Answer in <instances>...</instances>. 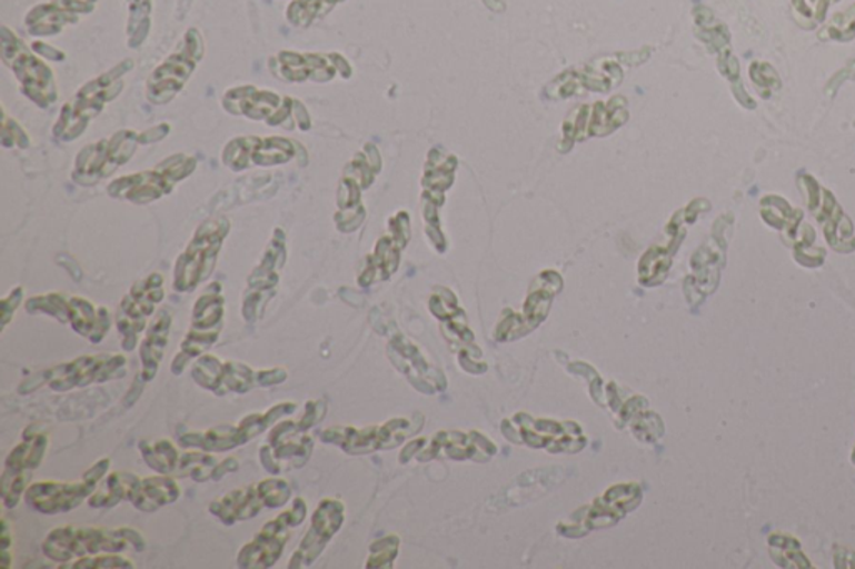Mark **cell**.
<instances>
[{"label":"cell","mask_w":855,"mask_h":569,"mask_svg":"<svg viewBox=\"0 0 855 569\" xmlns=\"http://www.w3.org/2000/svg\"><path fill=\"white\" fill-rule=\"evenodd\" d=\"M291 498V485L285 478L271 476L226 492L221 498L209 502V512L222 525L232 526L258 518L262 509L285 508Z\"/></svg>","instance_id":"13"},{"label":"cell","mask_w":855,"mask_h":569,"mask_svg":"<svg viewBox=\"0 0 855 569\" xmlns=\"http://www.w3.org/2000/svg\"><path fill=\"white\" fill-rule=\"evenodd\" d=\"M221 106L228 114L265 122L269 128L301 132L311 131L312 128L311 114L305 102L291 96L278 94L271 89L252 84L235 86L222 94Z\"/></svg>","instance_id":"4"},{"label":"cell","mask_w":855,"mask_h":569,"mask_svg":"<svg viewBox=\"0 0 855 569\" xmlns=\"http://www.w3.org/2000/svg\"><path fill=\"white\" fill-rule=\"evenodd\" d=\"M838 0H791L792 18L801 28L814 29L827 18L828 9Z\"/></svg>","instance_id":"36"},{"label":"cell","mask_w":855,"mask_h":569,"mask_svg":"<svg viewBox=\"0 0 855 569\" xmlns=\"http://www.w3.org/2000/svg\"><path fill=\"white\" fill-rule=\"evenodd\" d=\"M138 448L139 451H141L146 465H148L152 471L159 472V475L175 476L176 469H178L179 459H181V452L178 451V448H176V445L171 439L162 438L156 439V441L141 439Z\"/></svg>","instance_id":"33"},{"label":"cell","mask_w":855,"mask_h":569,"mask_svg":"<svg viewBox=\"0 0 855 569\" xmlns=\"http://www.w3.org/2000/svg\"><path fill=\"white\" fill-rule=\"evenodd\" d=\"M146 548L145 536L131 526H58L48 532L41 545L42 555L54 566L105 552H126L128 549L142 552Z\"/></svg>","instance_id":"1"},{"label":"cell","mask_w":855,"mask_h":569,"mask_svg":"<svg viewBox=\"0 0 855 569\" xmlns=\"http://www.w3.org/2000/svg\"><path fill=\"white\" fill-rule=\"evenodd\" d=\"M181 486L172 475L139 476L129 492L128 501L141 512H155L175 505L181 498Z\"/></svg>","instance_id":"29"},{"label":"cell","mask_w":855,"mask_h":569,"mask_svg":"<svg viewBox=\"0 0 855 569\" xmlns=\"http://www.w3.org/2000/svg\"><path fill=\"white\" fill-rule=\"evenodd\" d=\"M0 146L4 149H19L26 151L31 146L28 131L9 116L6 106H2V131H0Z\"/></svg>","instance_id":"39"},{"label":"cell","mask_w":855,"mask_h":569,"mask_svg":"<svg viewBox=\"0 0 855 569\" xmlns=\"http://www.w3.org/2000/svg\"><path fill=\"white\" fill-rule=\"evenodd\" d=\"M226 298L221 282L212 281L192 305L191 325L171 362L172 375L181 376L189 362L206 355L225 328Z\"/></svg>","instance_id":"9"},{"label":"cell","mask_w":855,"mask_h":569,"mask_svg":"<svg viewBox=\"0 0 855 569\" xmlns=\"http://www.w3.org/2000/svg\"><path fill=\"white\" fill-rule=\"evenodd\" d=\"M111 469V458L96 461L79 481H32L24 495L26 505L41 515L54 516L74 511L88 502Z\"/></svg>","instance_id":"15"},{"label":"cell","mask_w":855,"mask_h":569,"mask_svg":"<svg viewBox=\"0 0 855 569\" xmlns=\"http://www.w3.org/2000/svg\"><path fill=\"white\" fill-rule=\"evenodd\" d=\"M409 422L405 419H392L382 426L355 428V426H331L321 431L319 439L325 445H335L348 455H369L379 449L398 446L408 431Z\"/></svg>","instance_id":"25"},{"label":"cell","mask_w":855,"mask_h":569,"mask_svg":"<svg viewBox=\"0 0 855 569\" xmlns=\"http://www.w3.org/2000/svg\"><path fill=\"white\" fill-rule=\"evenodd\" d=\"M797 182L805 194L808 209L824 229L825 239L831 248L837 252L855 251L854 226L835 201L834 194L822 188L812 176L801 174Z\"/></svg>","instance_id":"22"},{"label":"cell","mask_w":855,"mask_h":569,"mask_svg":"<svg viewBox=\"0 0 855 569\" xmlns=\"http://www.w3.org/2000/svg\"><path fill=\"white\" fill-rule=\"evenodd\" d=\"M361 186L351 176H342L338 188V212L335 216L336 226L341 232H352L365 221V209L361 204Z\"/></svg>","instance_id":"31"},{"label":"cell","mask_w":855,"mask_h":569,"mask_svg":"<svg viewBox=\"0 0 855 569\" xmlns=\"http://www.w3.org/2000/svg\"><path fill=\"white\" fill-rule=\"evenodd\" d=\"M135 69L132 59L116 64L91 79L62 104L52 136L61 142H74L88 131L89 124L102 114L106 106L119 98L126 88V76Z\"/></svg>","instance_id":"2"},{"label":"cell","mask_w":855,"mask_h":569,"mask_svg":"<svg viewBox=\"0 0 855 569\" xmlns=\"http://www.w3.org/2000/svg\"><path fill=\"white\" fill-rule=\"evenodd\" d=\"M22 301H24V288H22V286H16L8 296L2 298V302H0V322H2L0 329H2V331H6L9 322L14 319V315L18 312Z\"/></svg>","instance_id":"43"},{"label":"cell","mask_w":855,"mask_h":569,"mask_svg":"<svg viewBox=\"0 0 855 569\" xmlns=\"http://www.w3.org/2000/svg\"><path fill=\"white\" fill-rule=\"evenodd\" d=\"M298 405L292 401H282L271 406L265 412H251L239 419L236 425L216 426L206 431H191L179 436L178 445L185 449H201V451L222 452L235 451L241 446L248 445L252 439L268 432L279 419L292 416Z\"/></svg>","instance_id":"10"},{"label":"cell","mask_w":855,"mask_h":569,"mask_svg":"<svg viewBox=\"0 0 855 569\" xmlns=\"http://www.w3.org/2000/svg\"><path fill=\"white\" fill-rule=\"evenodd\" d=\"M141 146H145L142 132L135 129H119L109 138L84 146L76 156L71 171L72 182L81 188L98 186L128 164Z\"/></svg>","instance_id":"11"},{"label":"cell","mask_w":855,"mask_h":569,"mask_svg":"<svg viewBox=\"0 0 855 569\" xmlns=\"http://www.w3.org/2000/svg\"><path fill=\"white\" fill-rule=\"evenodd\" d=\"M172 322H175V315H172L171 309H159L152 318L151 325L146 329L145 338L139 342V359H141L139 376L145 382L155 381L156 376H158L159 366H161L166 349H168Z\"/></svg>","instance_id":"28"},{"label":"cell","mask_w":855,"mask_h":569,"mask_svg":"<svg viewBox=\"0 0 855 569\" xmlns=\"http://www.w3.org/2000/svg\"><path fill=\"white\" fill-rule=\"evenodd\" d=\"M342 0H291L286 19L292 28L306 29L326 18Z\"/></svg>","instance_id":"34"},{"label":"cell","mask_w":855,"mask_h":569,"mask_svg":"<svg viewBox=\"0 0 855 569\" xmlns=\"http://www.w3.org/2000/svg\"><path fill=\"white\" fill-rule=\"evenodd\" d=\"M0 58L18 79L22 96L42 111L58 102V79L51 66L8 26L0 28Z\"/></svg>","instance_id":"8"},{"label":"cell","mask_w":855,"mask_h":569,"mask_svg":"<svg viewBox=\"0 0 855 569\" xmlns=\"http://www.w3.org/2000/svg\"><path fill=\"white\" fill-rule=\"evenodd\" d=\"M58 569H132L136 562L122 552H105V555L88 556V558L76 559V561L66 562V565L56 566Z\"/></svg>","instance_id":"38"},{"label":"cell","mask_w":855,"mask_h":569,"mask_svg":"<svg viewBox=\"0 0 855 569\" xmlns=\"http://www.w3.org/2000/svg\"><path fill=\"white\" fill-rule=\"evenodd\" d=\"M139 476L129 471H111L102 478L91 498L88 499L89 508L109 509L116 508L122 501H128L132 486Z\"/></svg>","instance_id":"32"},{"label":"cell","mask_w":855,"mask_h":569,"mask_svg":"<svg viewBox=\"0 0 855 569\" xmlns=\"http://www.w3.org/2000/svg\"><path fill=\"white\" fill-rule=\"evenodd\" d=\"M308 518V502L301 496L291 499V506L261 526L255 538L246 542L236 556L242 569L272 568L281 559L289 542V529L298 528Z\"/></svg>","instance_id":"14"},{"label":"cell","mask_w":855,"mask_h":569,"mask_svg":"<svg viewBox=\"0 0 855 569\" xmlns=\"http://www.w3.org/2000/svg\"><path fill=\"white\" fill-rule=\"evenodd\" d=\"M191 378L199 388L215 392L216 396H226L229 392L246 395L259 388L258 369L232 359L222 361L211 352H206L196 359L191 368Z\"/></svg>","instance_id":"23"},{"label":"cell","mask_w":855,"mask_h":569,"mask_svg":"<svg viewBox=\"0 0 855 569\" xmlns=\"http://www.w3.org/2000/svg\"><path fill=\"white\" fill-rule=\"evenodd\" d=\"M286 258H288V249H286L285 229L275 228L262 252L261 261L252 269L242 292L241 315L249 325L261 321L266 308L278 292Z\"/></svg>","instance_id":"18"},{"label":"cell","mask_w":855,"mask_h":569,"mask_svg":"<svg viewBox=\"0 0 855 569\" xmlns=\"http://www.w3.org/2000/svg\"><path fill=\"white\" fill-rule=\"evenodd\" d=\"M288 379V371L285 368L258 369L259 388H272V386L282 385Z\"/></svg>","instance_id":"44"},{"label":"cell","mask_w":855,"mask_h":569,"mask_svg":"<svg viewBox=\"0 0 855 569\" xmlns=\"http://www.w3.org/2000/svg\"><path fill=\"white\" fill-rule=\"evenodd\" d=\"M129 8L128 48L139 49L151 31L152 0H126Z\"/></svg>","instance_id":"35"},{"label":"cell","mask_w":855,"mask_h":569,"mask_svg":"<svg viewBox=\"0 0 855 569\" xmlns=\"http://www.w3.org/2000/svg\"><path fill=\"white\" fill-rule=\"evenodd\" d=\"M229 232L231 221L226 216L206 219L196 228L191 241L175 262L172 289L178 295H191L202 282L211 279Z\"/></svg>","instance_id":"6"},{"label":"cell","mask_w":855,"mask_h":569,"mask_svg":"<svg viewBox=\"0 0 855 569\" xmlns=\"http://www.w3.org/2000/svg\"><path fill=\"white\" fill-rule=\"evenodd\" d=\"M342 522H345V505L336 498L321 499L309 519V528L306 529L305 536L298 542V548L289 558L288 568L301 569L315 565L329 541L338 535Z\"/></svg>","instance_id":"24"},{"label":"cell","mask_w":855,"mask_h":569,"mask_svg":"<svg viewBox=\"0 0 855 569\" xmlns=\"http://www.w3.org/2000/svg\"><path fill=\"white\" fill-rule=\"evenodd\" d=\"M326 402L312 399L306 402L305 412L299 418L291 416L279 419L268 431V439L259 448V461L271 476L282 471L301 469L311 458L315 442L309 431L325 419Z\"/></svg>","instance_id":"3"},{"label":"cell","mask_w":855,"mask_h":569,"mask_svg":"<svg viewBox=\"0 0 855 569\" xmlns=\"http://www.w3.org/2000/svg\"><path fill=\"white\" fill-rule=\"evenodd\" d=\"M165 276L151 272L139 279L128 295L119 302L115 322L121 335V348L126 352L135 351L141 341V336L149 328V319L155 318L158 306L165 301Z\"/></svg>","instance_id":"17"},{"label":"cell","mask_w":855,"mask_h":569,"mask_svg":"<svg viewBox=\"0 0 855 569\" xmlns=\"http://www.w3.org/2000/svg\"><path fill=\"white\" fill-rule=\"evenodd\" d=\"M128 375V359L121 352H98L84 355L72 361L52 366L44 371L29 376L19 385V395H32L41 386H49L54 392H68L72 389L89 388L92 385L122 379Z\"/></svg>","instance_id":"5"},{"label":"cell","mask_w":855,"mask_h":569,"mask_svg":"<svg viewBox=\"0 0 855 569\" xmlns=\"http://www.w3.org/2000/svg\"><path fill=\"white\" fill-rule=\"evenodd\" d=\"M241 468V461L236 456L219 459L215 452L191 449L181 452L175 476L191 478L195 482L221 481L225 476L232 475Z\"/></svg>","instance_id":"30"},{"label":"cell","mask_w":855,"mask_h":569,"mask_svg":"<svg viewBox=\"0 0 855 569\" xmlns=\"http://www.w3.org/2000/svg\"><path fill=\"white\" fill-rule=\"evenodd\" d=\"M171 132V126L168 122H161V124L149 128L148 131H142V144H156V142L165 141Z\"/></svg>","instance_id":"45"},{"label":"cell","mask_w":855,"mask_h":569,"mask_svg":"<svg viewBox=\"0 0 855 569\" xmlns=\"http://www.w3.org/2000/svg\"><path fill=\"white\" fill-rule=\"evenodd\" d=\"M305 151L299 142L281 136H238L226 142L221 161L229 171L242 172L251 168H275L299 158Z\"/></svg>","instance_id":"19"},{"label":"cell","mask_w":855,"mask_h":569,"mask_svg":"<svg viewBox=\"0 0 855 569\" xmlns=\"http://www.w3.org/2000/svg\"><path fill=\"white\" fill-rule=\"evenodd\" d=\"M269 71L286 84H328L336 78L349 79L351 66L338 52L281 51L268 61Z\"/></svg>","instance_id":"20"},{"label":"cell","mask_w":855,"mask_h":569,"mask_svg":"<svg viewBox=\"0 0 855 569\" xmlns=\"http://www.w3.org/2000/svg\"><path fill=\"white\" fill-rule=\"evenodd\" d=\"M49 449V436L38 425L29 426L4 459L0 475V498L6 509L18 508L32 482V472L41 468Z\"/></svg>","instance_id":"16"},{"label":"cell","mask_w":855,"mask_h":569,"mask_svg":"<svg viewBox=\"0 0 855 569\" xmlns=\"http://www.w3.org/2000/svg\"><path fill=\"white\" fill-rule=\"evenodd\" d=\"M760 214L764 221L772 228L778 229L785 241L794 246L795 259L807 268H817L824 262V249H814L815 232L811 226L801 231L804 222V212L801 209L791 208L781 196H767L762 199Z\"/></svg>","instance_id":"21"},{"label":"cell","mask_w":855,"mask_h":569,"mask_svg":"<svg viewBox=\"0 0 855 569\" xmlns=\"http://www.w3.org/2000/svg\"><path fill=\"white\" fill-rule=\"evenodd\" d=\"M99 0H49L34 6L26 14V28L32 38H52L68 26H76L82 16L96 11Z\"/></svg>","instance_id":"26"},{"label":"cell","mask_w":855,"mask_h":569,"mask_svg":"<svg viewBox=\"0 0 855 569\" xmlns=\"http://www.w3.org/2000/svg\"><path fill=\"white\" fill-rule=\"evenodd\" d=\"M748 76H750L752 84L755 86L758 94L764 96V99H771L772 94L782 88L781 78H778L775 69L767 64V62H752Z\"/></svg>","instance_id":"40"},{"label":"cell","mask_w":855,"mask_h":569,"mask_svg":"<svg viewBox=\"0 0 855 569\" xmlns=\"http://www.w3.org/2000/svg\"><path fill=\"white\" fill-rule=\"evenodd\" d=\"M398 545L399 539L396 536H386L372 542L366 568H389L392 559L398 555Z\"/></svg>","instance_id":"41"},{"label":"cell","mask_w":855,"mask_h":569,"mask_svg":"<svg viewBox=\"0 0 855 569\" xmlns=\"http://www.w3.org/2000/svg\"><path fill=\"white\" fill-rule=\"evenodd\" d=\"M198 159L195 156L178 152L162 159L155 168L112 179L108 184V194L116 201L152 204L171 194L178 184L195 174Z\"/></svg>","instance_id":"7"},{"label":"cell","mask_w":855,"mask_h":569,"mask_svg":"<svg viewBox=\"0 0 855 569\" xmlns=\"http://www.w3.org/2000/svg\"><path fill=\"white\" fill-rule=\"evenodd\" d=\"M14 562V529L11 519L2 518L0 531V568L9 569Z\"/></svg>","instance_id":"42"},{"label":"cell","mask_w":855,"mask_h":569,"mask_svg":"<svg viewBox=\"0 0 855 569\" xmlns=\"http://www.w3.org/2000/svg\"><path fill=\"white\" fill-rule=\"evenodd\" d=\"M818 41L851 42L855 39V4L835 14L818 31Z\"/></svg>","instance_id":"37"},{"label":"cell","mask_w":855,"mask_h":569,"mask_svg":"<svg viewBox=\"0 0 855 569\" xmlns=\"http://www.w3.org/2000/svg\"><path fill=\"white\" fill-rule=\"evenodd\" d=\"M32 51L41 58L49 59V61L62 62L66 59V54L59 49L52 48V46L46 44V42L36 41L31 44Z\"/></svg>","instance_id":"46"},{"label":"cell","mask_w":855,"mask_h":569,"mask_svg":"<svg viewBox=\"0 0 855 569\" xmlns=\"http://www.w3.org/2000/svg\"><path fill=\"white\" fill-rule=\"evenodd\" d=\"M111 312L106 306H98L82 296H69L66 325L91 345H101L112 328Z\"/></svg>","instance_id":"27"},{"label":"cell","mask_w":855,"mask_h":569,"mask_svg":"<svg viewBox=\"0 0 855 569\" xmlns=\"http://www.w3.org/2000/svg\"><path fill=\"white\" fill-rule=\"evenodd\" d=\"M205 52L206 44L201 31L196 28L188 29L178 48L152 69L146 81V99L155 106H168L175 101L201 64Z\"/></svg>","instance_id":"12"}]
</instances>
